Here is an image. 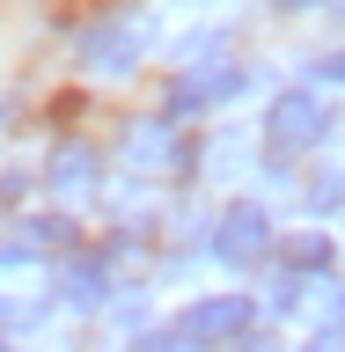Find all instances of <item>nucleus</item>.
Returning <instances> with one entry per match:
<instances>
[{
    "instance_id": "39448f33",
    "label": "nucleus",
    "mask_w": 345,
    "mask_h": 352,
    "mask_svg": "<svg viewBox=\"0 0 345 352\" xmlns=\"http://www.w3.org/2000/svg\"><path fill=\"white\" fill-rule=\"evenodd\" d=\"M81 66H88V74H132V66H140V30H132V22L88 30V37H81Z\"/></svg>"
},
{
    "instance_id": "2eb2a0df",
    "label": "nucleus",
    "mask_w": 345,
    "mask_h": 352,
    "mask_svg": "<svg viewBox=\"0 0 345 352\" xmlns=\"http://www.w3.org/2000/svg\"><path fill=\"white\" fill-rule=\"evenodd\" d=\"M280 8H316V0H280Z\"/></svg>"
},
{
    "instance_id": "4468645a",
    "label": "nucleus",
    "mask_w": 345,
    "mask_h": 352,
    "mask_svg": "<svg viewBox=\"0 0 345 352\" xmlns=\"http://www.w3.org/2000/svg\"><path fill=\"white\" fill-rule=\"evenodd\" d=\"M236 352H280V345H264V338H242V345Z\"/></svg>"
},
{
    "instance_id": "9d476101",
    "label": "nucleus",
    "mask_w": 345,
    "mask_h": 352,
    "mask_svg": "<svg viewBox=\"0 0 345 352\" xmlns=\"http://www.w3.org/2000/svg\"><path fill=\"white\" fill-rule=\"evenodd\" d=\"M309 206H316V213L345 206V176H324V184H309Z\"/></svg>"
},
{
    "instance_id": "dca6fc26",
    "label": "nucleus",
    "mask_w": 345,
    "mask_h": 352,
    "mask_svg": "<svg viewBox=\"0 0 345 352\" xmlns=\"http://www.w3.org/2000/svg\"><path fill=\"white\" fill-rule=\"evenodd\" d=\"M338 8H345V0H338Z\"/></svg>"
},
{
    "instance_id": "7ed1b4c3",
    "label": "nucleus",
    "mask_w": 345,
    "mask_h": 352,
    "mask_svg": "<svg viewBox=\"0 0 345 352\" xmlns=\"http://www.w3.org/2000/svg\"><path fill=\"white\" fill-rule=\"evenodd\" d=\"M52 301V279H44L37 257H0V323H30Z\"/></svg>"
},
{
    "instance_id": "1a4fd4ad",
    "label": "nucleus",
    "mask_w": 345,
    "mask_h": 352,
    "mask_svg": "<svg viewBox=\"0 0 345 352\" xmlns=\"http://www.w3.org/2000/svg\"><path fill=\"white\" fill-rule=\"evenodd\" d=\"M132 352H206V345L184 330H147V338H132Z\"/></svg>"
},
{
    "instance_id": "20e7f679",
    "label": "nucleus",
    "mask_w": 345,
    "mask_h": 352,
    "mask_svg": "<svg viewBox=\"0 0 345 352\" xmlns=\"http://www.w3.org/2000/svg\"><path fill=\"white\" fill-rule=\"evenodd\" d=\"M184 338H198V345H242V330H250V301L242 294H206V301H191V316H184Z\"/></svg>"
},
{
    "instance_id": "423d86ee",
    "label": "nucleus",
    "mask_w": 345,
    "mask_h": 352,
    "mask_svg": "<svg viewBox=\"0 0 345 352\" xmlns=\"http://www.w3.org/2000/svg\"><path fill=\"white\" fill-rule=\"evenodd\" d=\"M236 88H242L236 66H198V74H184V81L169 88V110H176V118H191V110L220 103V96H236Z\"/></svg>"
},
{
    "instance_id": "ddd939ff",
    "label": "nucleus",
    "mask_w": 345,
    "mask_h": 352,
    "mask_svg": "<svg viewBox=\"0 0 345 352\" xmlns=\"http://www.w3.org/2000/svg\"><path fill=\"white\" fill-rule=\"evenodd\" d=\"M316 74H324V81H345V52H331V59H316Z\"/></svg>"
},
{
    "instance_id": "f03ea898",
    "label": "nucleus",
    "mask_w": 345,
    "mask_h": 352,
    "mask_svg": "<svg viewBox=\"0 0 345 352\" xmlns=\"http://www.w3.org/2000/svg\"><path fill=\"white\" fill-rule=\"evenodd\" d=\"M213 257L242 264V272L272 257V220H264V206H228V213L213 220Z\"/></svg>"
},
{
    "instance_id": "9b49d317",
    "label": "nucleus",
    "mask_w": 345,
    "mask_h": 352,
    "mask_svg": "<svg viewBox=\"0 0 345 352\" xmlns=\"http://www.w3.org/2000/svg\"><path fill=\"white\" fill-rule=\"evenodd\" d=\"M309 352H345V323H331V330H316V338H309Z\"/></svg>"
},
{
    "instance_id": "f257e3e1",
    "label": "nucleus",
    "mask_w": 345,
    "mask_h": 352,
    "mask_svg": "<svg viewBox=\"0 0 345 352\" xmlns=\"http://www.w3.org/2000/svg\"><path fill=\"white\" fill-rule=\"evenodd\" d=\"M324 132H331V103L316 88H286L280 103H272V118H264L272 154H309V147H324Z\"/></svg>"
},
{
    "instance_id": "6e6552de",
    "label": "nucleus",
    "mask_w": 345,
    "mask_h": 352,
    "mask_svg": "<svg viewBox=\"0 0 345 352\" xmlns=\"http://www.w3.org/2000/svg\"><path fill=\"white\" fill-rule=\"evenodd\" d=\"M44 176H52L59 191H88V184H96V154H88V147H59Z\"/></svg>"
},
{
    "instance_id": "0eeeda50",
    "label": "nucleus",
    "mask_w": 345,
    "mask_h": 352,
    "mask_svg": "<svg viewBox=\"0 0 345 352\" xmlns=\"http://www.w3.org/2000/svg\"><path fill=\"white\" fill-rule=\"evenodd\" d=\"M59 294L74 308H103L110 301V272H103V257H74L66 264V279H59Z\"/></svg>"
},
{
    "instance_id": "f8f14e48",
    "label": "nucleus",
    "mask_w": 345,
    "mask_h": 352,
    "mask_svg": "<svg viewBox=\"0 0 345 352\" xmlns=\"http://www.w3.org/2000/svg\"><path fill=\"white\" fill-rule=\"evenodd\" d=\"M286 257H294V264H302V272H309V264H324V242L309 235V242H294V250H286Z\"/></svg>"
}]
</instances>
